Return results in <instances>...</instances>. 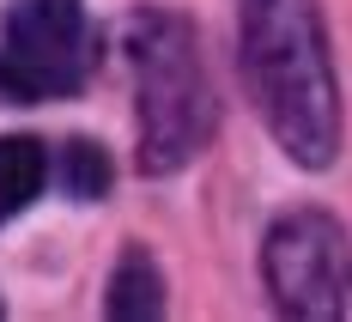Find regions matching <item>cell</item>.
<instances>
[{
	"instance_id": "6da1fadb",
	"label": "cell",
	"mask_w": 352,
	"mask_h": 322,
	"mask_svg": "<svg viewBox=\"0 0 352 322\" xmlns=\"http://www.w3.org/2000/svg\"><path fill=\"white\" fill-rule=\"evenodd\" d=\"M237 36L267 134L292 164L328 171L340 158V79L316 0H237Z\"/></svg>"
},
{
	"instance_id": "7a4b0ae2",
	"label": "cell",
	"mask_w": 352,
	"mask_h": 322,
	"mask_svg": "<svg viewBox=\"0 0 352 322\" xmlns=\"http://www.w3.org/2000/svg\"><path fill=\"white\" fill-rule=\"evenodd\" d=\"M128 73H134V116H140V171L170 177L212 140V79L201 61V36L182 12L146 6L122 31Z\"/></svg>"
},
{
	"instance_id": "3957f363",
	"label": "cell",
	"mask_w": 352,
	"mask_h": 322,
	"mask_svg": "<svg viewBox=\"0 0 352 322\" xmlns=\"http://www.w3.org/2000/svg\"><path fill=\"white\" fill-rule=\"evenodd\" d=\"M261 274L285 316L352 322V237L322 207H292L267 225Z\"/></svg>"
},
{
	"instance_id": "277c9868",
	"label": "cell",
	"mask_w": 352,
	"mask_h": 322,
	"mask_svg": "<svg viewBox=\"0 0 352 322\" xmlns=\"http://www.w3.org/2000/svg\"><path fill=\"white\" fill-rule=\"evenodd\" d=\"M91 73V19L79 0H19L0 25V85L25 104L67 98Z\"/></svg>"
},
{
	"instance_id": "5b68a950",
	"label": "cell",
	"mask_w": 352,
	"mask_h": 322,
	"mask_svg": "<svg viewBox=\"0 0 352 322\" xmlns=\"http://www.w3.org/2000/svg\"><path fill=\"white\" fill-rule=\"evenodd\" d=\"M104 310L116 322H152L164 310V280H158V261L134 244V250L116 261V274H109V298Z\"/></svg>"
},
{
	"instance_id": "8992f818",
	"label": "cell",
	"mask_w": 352,
	"mask_h": 322,
	"mask_svg": "<svg viewBox=\"0 0 352 322\" xmlns=\"http://www.w3.org/2000/svg\"><path fill=\"white\" fill-rule=\"evenodd\" d=\"M43 177H49V158L36 140H25V134L0 140V213H25L43 195Z\"/></svg>"
},
{
	"instance_id": "52a82bcc",
	"label": "cell",
	"mask_w": 352,
	"mask_h": 322,
	"mask_svg": "<svg viewBox=\"0 0 352 322\" xmlns=\"http://www.w3.org/2000/svg\"><path fill=\"white\" fill-rule=\"evenodd\" d=\"M61 189H67L73 201H98V195L109 189L104 146H91V140H67L61 146Z\"/></svg>"
}]
</instances>
